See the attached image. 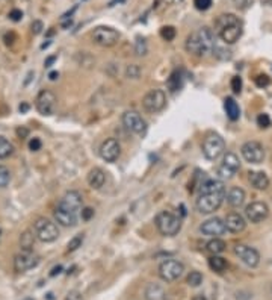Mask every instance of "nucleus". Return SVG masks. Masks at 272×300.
I'll return each instance as SVG.
<instances>
[{
    "mask_svg": "<svg viewBox=\"0 0 272 300\" xmlns=\"http://www.w3.org/2000/svg\"><path fill=\"white\" fill-rule=\"evenodd\" d=\"M227 197L226 184L221 179H207L200 186V196L195 200V208L201 214H212L221 208Z\"/></svg>",
    "mask_w": 272,
    "mask_h": 300,
    "instance_id": "f257e3e1",
    "label": "nucleus"
},
{
    "mask_svg": "<svg viewBox=\"0 0 272 300\" xmlns=\"http://www.w3.org/2000/svg\"><path fill=\"white\" fill-rule=\"evenodd\" d=\"M186 52L194 56H206L215 48V35L209 28H201L192 32L185 42Z\"/></svg>",
    "mask_w": 272,
    "mask_h": 300,
    "instance_id": "f03ea898",
    "label": "nucleus"
},
{
    "mask_svg": "<svg viewBox=\"0 0 272 300\" xmlns=\"http://www.w3.org/2000/svg\"><path fill=\"white\" fill-rule=\"evenodd\" d=\"M216 34L226 44H235L239 41L244 32V24L235 14H223L216 18Z\"/></svg>",
    "mask_w": 272,
    "mask_h": 300,
    "instance_id": "7ed1b4c3",
    "label": "nucleus"
},
{
    "mask_svg": "<svg viewBox=\"0 0 272 300\" xmlns=\"http://www.w3.org/2000/svg\"><path fill=\"white\" fill-rule=\"evenodd\" d=\"M201 150H203V155L209 161H218L226 154V141L220 134L210 132L204 136Z\"/></svg>",
    "mask_w": 272,
    "mask_h": 300,
    "instance_id": "20e7f679",
    "label": "nucleus"
},
{
    "mask_svg": "<svg viewBox=\"0 0 272 300\" xmlns=\"http://www.w3.org/2000/svg\"><path fill=\"white\" fill-rule=\"evenodd\" d=\"M154 224L159 234L163 236H174L182 229V220L170 211L157 212V216L154 217Z\"/></svg>",
    "mask_w": 272,
    "mask_h": 300,
    "instance_id": "39448f33",
    "label": "nucleus"
},
{
    "mask_svg": "<svg viewBox=\"0 0 272 300\" xmlns=\"http://www.w3.org/2000/svg\"><path fill=\"white\" fill-rule=\"evenodd\" d=\"M33 232L36 235V240L41 242H53L56 241L59 236V229L58 224L45 218V217H38L33 223Z\"/></svg>",
    "mask_w": 272,
    "mask_h": 300,
    "instance_id": "423d86ee",
    "label": "nucleus"
},
{
    "mask_svg": "<svg viewBox=\"0 0 272 300\" xmlns=\"http://www.w3.org/2000/svg\"><path fill=\"white\" fill-rule=\"evenodd\" d=\"M165 106H167V94L163 90H159V88L150 90L142 97V108L150 114L160 112Z\"/></svg>",
    "mask_w": 272,
    "mask_h": 300,
    "instance_id": "0eeeda50",
    "label": "nucleus"
},
{
    "mask_svg": "<svg viewBox=\"0 0 272 300\" xmlns=\"http://www.w3.org/2000/svg\"><path fill=\"white\" fill-rule=\"evenodd\" d=\"M58 106V97L50 90H41L35 98V108L41 116H53Z\"/></svg>",
    "mask_w": 272,
    "mask_h": 300,
    "instance_id": "6e6552de",
    "label": "nucleus"
},
{
    "mask_svg": "<svg viewBox=\"0 0 272 300\" xmlns=\"http://www.w3.org/2000/svg\"><path fill=\"white\" fill-rule=\"evenodd\" d=\"M157 272H159V278L162 280L174 282V280H177L183 274L185 266L180 261H177V260H165L163 262H160Z\"/></svg>",
    "mask_w": 272,
    "mask_h": 300,
    "instance_id": "1a4fd4ad",
    "label": "nucleus"
},
{
    "mask_svg": "<svg viewBox=\"0 0 272 300\" xmlns=\"http://www.w3.org/2000/svg\"><path fill=\"white\" fill-rule=\"evenodd\" d=\"M121 122H123L124 128L135 135L144 136L147 134V128H148L147 122L142 118V116L138 111H133V110L126 111L121 117Z\"/></svg>",
    "mask_w": 272,
    "mask_h": 300,
    "instance_id": "9d476101",
    "label": "nucleus"
},
{
    "mask_svg": "<svg viewBox=\"0 0 272 300\" xmlns=\"http://www.w3.org/2000/svg\"><path fill=\"white\" fill-rule=\"evenodd\" d=\"M92 41L101 47H112L120 41V32L111 26H98L92 32Z\"/></svg>",
    "mask_w": 272,
    "mask_h": 300,
    "instance_id": "9b49d317",
    "label": "nucleus"
},
{
    "mask_svg": "<svg viewBox=\"0 0 272 300\" xmlns=\"http://www.w3.org/2000/svg\"><path fill=\"white\" fill-rule=\"evenodd\" d=\"M241 168V162L236 154L233 152H227L223 156V162L218 167V176H220L221 180H229L233 179L236 176V173Z\"/></svg>",
    "mask_w": 272,
    "mask_h": 300,
    "instance_id": "f8f14e48",
    "label": "nucleus"
},
{
    "mask_svg": "<svg viewBox=\"0 0 272 300\" xmlns=\"http://www.w3.org/2000/svg\"><path fill=\"white\" fill-rule=\"evenodd\" d=\"M244 160L250 164H262L265 161V148L259 141H247L241 147Z\"/></svg>",
    "mask_w": 272,
    "mask_h": 300,
    "instance_id": "ddd939ff",
    "label": "nucleus"
},
{
    "mask_svg": "<svg viewBox=\"0 0 272 300\" xmlns=\"http://www.w3.org/2000/svg\"><path fill=\"white\" fill-rule=\"evenodd\" d=\"M39 258L33 254V250H21L18 255L14 258V270L17 273H24L27 270H32L38 266Z\"/></svg>",
    "mask_w": 272,
    "mask_h": 300,
    "instance_id": "4468645a",
    "label": "nucleus"
},
{
    "mask_svg": "<svg viewBox=\"0 0 272 300\" xmlns=\"http://www.w3.org/2000/svg\"><path fill=\"white\" fill-rule=\"evenodd\" d=\"M233 252L245 266H248L251 268L257 267L259 262H260V254L254 247H250L247 244H236L233 247Z\"/></svg>",
    "mask_w": 272,
    "mask_h": 300,
    "instance_id": "2eb2a0df",
    "label": "nucleus"
},
{
    "mask_svg": "<svg viewBox=\"0 0 272 300\" xmlns=\"http://www.w3.org/2000/svg\"><path fill=\"white\" fill-rule=\"evenodd\" d=\"M100 156L103 161L106 162H115L120 155H121V146L118 142V140L115 138H107L101 142L100 146Z\"/></svg>",
    "mask_w": 272,
    "mask_h": 300,
    "instance_id": "dca6fc26",
    "label": "nucleus"
},
{
    "mask_svg": "<svg viewBox=\"0 0 272 300\" xmlns=\"http://www.w3.org/2000/svg\"><path fill=\"white\" fill-rule=\"evenodd\" d=\"M200 232L212 238H220L221 235L227 232V226H226V222L221 220L220 217H212L201 223Z\"/></svg>",
    "mask_w": 272,
    "mask_h": 300,
    "instance_id": "f3484780",
    "label": "nucleus"
},
{
    "mask_svg": "<svg viewBox=\"0 0 272 300\" xmlns=\"http://www.w3.org/2000/svg\"><path fill=\"white\" fill-rule=\"evenodd\" d=\"M82 204H83V198H82V194L76 190H71V191H67L61 200L58 206L65 210V211H70V212H74V214H79V211L82 210Z\"/></svg>",
    "mask_w": 272,
    "mask_h": 300,
    "instance_id": "a211bd4d",
    "label": "nucleus"
},
{
    "mask_svg": "<svg viewBox=\"0 0 272 300\" xmlns=\"http://www.w3.org/2000/svg\"><path fill=\"white\" fill-rule=\"evenodd\" d=\"M269 216V208L265 202H253L245 208V217L251 223H260Z\"/></svg>",
    "mask_w": 272,
    "mask_h": 300,
    "instance_id": "6ab92c4d",
    "label": "nucleus"
},
{
    "mask_svg": "<svg viewBox=\"0 0 272 300\" xmlns=\"http://www.w3.org/2000/svg\"><path fill=\"white\" fill-rule=\"evenodd\" d=\"M53 217H54V220H56L58 224H61L64 228H74L77 224V220H79V214L65 211L59 206H56V210H54Z\"/></svg>",
    "mask_w": 272,
    "mask_h": 300,
    "instance_id": "aec40b11",
    "label": "nucleus"
},
{
    "mask_svg": "<svg viewBox=\"0 0 272 300\" xmlns=\"http://www.w3.org/2000/svg\"><path fill=\"white\" fill-rule=\"evenodd\" d=\"M224 222H226L227 230H230L233 234H241L247 228V220L239 212H230V214H227V217H226Z\"/></svg>",
    "mask_w": 272,
    "mask_h": 300,
    "instance_id": "412c9836",
    "label": "nucleus"
},
{
    "mask_svg": "<svg viewBox=\"0 0 272 300\" xmlns=\"http://www.w3.org/2000/svg\"><path fill=\"white\" fill-rule=\"evenodd\" d=\"M104 182H106V173L100 167H94L88 173V185L92 190H100L101 186H104Z\"/></svg>",
    "mask_w": 272,
    "mask_h": 300,
    "instance_id": "4be33fe9",
    "label": "nucleus"
},
{
    "mask_svg": "<svg viewBox=\"0 0 272 300\" xmlns=\"http://www.w3.org/2000/svg\"><path fill=\"white\" fill-rule=\"evenodd\" d=\"M245 191L239 186H233L229 192H227V202L230 206L233 208H241L245 204Z\"/></svg>",
    "mask_w": 272,
    "mask_h": 300,
    "instance_id": "5701e85b",
    "label": "nucleus"
},
{
    "mask_svg": "<svg viewBox=\"0 0 272 300\" xmlns=\"http://www.w3.org/2000/svg\"><path fill=\"white\" fill-rule=\"evenodd\" d=\"M248 180L256 190H260V191H263L269 186V178L263 172H250Z\"/></svg>",
    "mask_w": 272,
    "mask_h": 300,
    "instance_id": "b1692460",
    "label": "nucleus"
},
{
    "mask_svg": "<svg viewBox=\"0 0 272 300\" xmlns=\"http://www.w3.org/2000/svg\"><path fill=\"white\" fill-rule=\"evenodd\" d=\"M145 300H165L167 292L159 284H150L145 288Z\"/></svg>",
    "mask_w": 272,
    "mask_h": 300,
    "instance_id": "393cba45",
    "label": "nucleus"
},
{
    "mask_svg": "<svg viewBox=\"0 0 272 300\" xmlns=\"http://www.w3.org/2000/svg\"><path fill=\"white\" fill-rule=\"evenodd\" d=\"M224 110H226V114L227 117L232 120V122H238L239 117H241V110H239V105L238 102L233 98V97H227L224 100Z\"/></svg>",
    "mask_w": 272,
    "mask_h": 300,
    "instance_id": "a878e982",
    "label": "nucleus"
},
{
    "mask_svg": "<svg viewBox=\"0 0 272 300\" xmlns=\"http://www.w3.org/2000/svg\"><path fill=\"white\" fill-rule=\"evenodd\" d=\"M226 248H227V244L221 238H212L206 244V250H207L210 255H220V254L226 252Z\"/></svg>",
    "mask_w": 272,
    "mask_h": 300,
    "instance_id": "bb28decb",
    "label": "nucleus"
},
{
    "mask_svg": "<svg viewBox=\"0 0 272 300\" xmlns=\"http://www.w3.org/2000/svg\"><path fill=\"white\" fill-rule=\"evenodd\" d=\"M209 267H210L213 272H216V273H223V272L227 270L229 264H227V261H226L223 256H220V255H212V256L209 258Z\"/></svg>",
    "mask_w": 272,
    "mask_h": 300,
    "instance_id": "cd10ccee",
    "label": "nucleus"
},
{
    "mask_svg": "<svg viewBox=\"0 0 272 300\" xmlns=\"http://www.w3.org/2000/svg\"><path fill=\"white\" fill-rule=\"evenodd\" d=\"M12 154H14V144L8 138L0 135V160H6Z\"/></svg>",
    "mask_w": 272,
    "mask_h": 300,
    "instance_id": "c85d7f7f",
    "label": "nucleus"
},
{
    "mask_svg": "<svg viewBox=\"0 0 272 300\" xmlns=\"http://www.w3.org/2000/svg\"><path fill=\"white\" fill-rule=\"evenodd\" d=\"M35 240H36L35 232H32V230H26V232H23V235L20 236V246H21V250H33Z\"/></svg>",
    "mask_w": 272,
    "mask_h": 300,
    "instance_id": "c756f323",
    "label": "nucleus"
},
{
    "mask_svg": "<svg viewBox=\"0 0 272 300\" xmlns=\"http://www.w3.org/2000/svg\"><path fill=\"white\" fill-rule=\"evenodd\" d=\"M180 86H182V74L180 72H174L168 79V88L171 92H176L180 90Z\"/></svg>",
    "mask_w": 272,
    "mask_h": 300,
    "instance_id": "7c9ffc66",
    "label": "nucleus"
},
{
    "mask_svg": "<svg viewBox=\"0 0 272 300\" xmlns=\"http://www.w3.org/2000/svg\"><path fill=\"white\" fill-rule=\"evenodd\" d=\"M11 182V172L8 167L0 166V188H6Z\"/></svg>",
    "mask_w": 272,
    "mask_h": 300,
    "instance_id": "2f4dec72",
    "label": "nucleus"
},
{
    "mask_svg": "<svg viewBox=\"0 0 272 300\" xmlns=\"http://www.w3.org/2000/svg\"><path fill=\"white\" fill-rule=\"evenodd\" d=\"M203 282V274L200 272H191L186 278V284L189 286H200Z\"/></svg>",
    "mask_w": 272,
    "mask_h": 300,
    "instance_id": "473e14b6",
    "label": "nucleus"
},
{
    "mask_svg": "<svg viewBox=\"0 0 272 300\" xmlns=\"http://www.w3.org/2000/svg\"><path fill=\"white\" fill-rule=\"evenodd\" d=\"M176 35H177V32L173 26H163L160 29V36L165 41H173L176 38Z\"/></svg>",
    "mask_w": 272,
    "mask_h": 300,
    "instance_id": "72a5a7b5",
    "label": "nucleus"
},
{
    "mask_svg": "<svg viewBox=\"0 0 272 300\" xmlns=\"http://www.w3.org/2000/svg\"><path fill=\"white\" fill-rule=\"evenodd\" d=\"M82 242H83V235L79 234V235L73 236V238L68 241L67 250H68V252H74V250H77L79 247H82Z\"/></svg>",
    "mask_w": 272,
    "mask_h": 300,
    "instance_id": "f704fd0d",
    "label": "nucleus"
},
{
    "mask_svg": "<svg viewBox=\"0 0 272 300\" xmlns=\"http://www.w3.org/2000/svg\"><path fill=\"white\" fill-rule=\"evenodd\" d=\"M147 42H145V40L144 38H138L136 40V44H135V52H136V55L138 56H144V55H147Z\"/></svg>",
    "mask_w": 272,
    "mask_h": 300,
    "instance_id": "c9c22d12",
    "label": "nucleus"
},
{
    "mask_svg": "<svg viewBox=\"0 0 272 300\" xmlns=\"http://www.w3.org/2000/svg\"><path fill=\"white\" fill-rule=\"evenodd\" d=\"M126 76H127L129 79H139V76H141V68H139V66H136V64L129 66V67L126 68Z\"/></svg>",
    "mask_w": 272,
    "mask_h": 300,
    "instance_id": "e433bc0d",
    "label": "nucleus"
},
{
    "mask_svg": "<svg viewBox=\"0 0 272 300\" xmlns=\"http://www.w3.org/2000/svg\"><path fill=\"white\" fill-rule=\"evenodd\" d=\"M257 124H259L262 129L269 128V126H271V117H269L268 114H265V112L259 114V117H257Z\"/></svg>",
    "mask_w": 272,
    "mask_h": 300,
    "instance_id": "4c0bfd02",
    "label": "nucleus"
},
{
    "mask_svg": "<svg viewBox=\"0 0 272 300\" xmlns=\"http://www.w3.org/2000/svg\"><path fill=\"white\" fill-rule=\"evenodd\" d=\"M254 82H256V85H257L259 88H265V86H268V85L271 84V79H269V76H266V74H259V76L254 78Z\"/></svg>",
    "mask_w": 272,
    "mask_h": 300,
    "instance_id": "58836bf2",
    "label": "nucleus"
},
{
    "mask_svg": "<svg viewBox=\"0 0 272 300\" xmlns=\"http://www.w3.org/2000/svg\"><path fill=\"white\" fill-rule=\"evenodd\" d=\"M194 5L198 11H207L212 6V0H194Z\"/></svg>",
    "mask_w": 272,
    "mask_h": 300,
    "instance_id": "ea45409f",
    "label": "nucleus"
},
{
    "mask_svg": "<svg viewBox=\"0 0 272 300\" xmlns=\"http://www.w3.org/2000/svg\"><path fill=\"white\" fill-rule=\"evenodd\" d=\"M232 90L235 94H241L242 91V79L239 76H233L232 78Z\"/></svg>",
    "mask_w": 272,
    "mask_h": 300,
    "instance_id": "a19ab883",
    "label": "nucleus"
},
{
    "mask_svg": "<svg viewBox=\"0 0 272 300\" xmlns=\"http://www.w3.org/2000/svg\"><path fill=\"white\" fill-rule=\"evenodd\" d=\"M80 217L83 222H89L92 217H94V210L92 208H82V212H80Z\"/></svg>",
    "mask_w": 272,
    "mask_h": 300,
    "instance_id": "79ce46f5",
    "label": "nucleus"
},
{
    "mask_svg": "<svg viewBox=\"0 0 272 300\" xmlns=\"http://www.w3.org/2000/svg\"><path fill=\"white\" fill-rule=\"evenodd\" d=\"M29 148L32 150V152H38V150L41 148V140L39 138H32L29 141Z\"/></svg>",
    "mask_w": 272,
    "mask_h": 300,
    "instance_id": "37998d69",
    "label": "nucleus"
},
{
    "mask_svg": "<svg viewBox=\"0 0 272 300\" xmlns=\"http://www.w3.org/2000/svg\"><path fill=\"white\" fill-rule=\"evenodd\" d=\"M9 18H11L12 22H20V20L23 18V12H21L20 10H12V11L9 12Z\"/></svg>",
    "mask_w": 272,
    "mask_h": 300,
    "instance_id": "c03bdc74",
    "label": "nucleus"
},
{
    "mask_svg": "<svg viewBox=\"0 0 272 300\" xmlns=\"http://www.w3.org/2000/svg\"><path fill=\"white\" fill-rule=\"evenodd\" d=\"M65 300H83V296L79 291H70L65 297Z\"/></svg>",
    "mask_w": 272,
    "mask_h": 300,
    "instance_id": "a18cd8bd",
    "label": "nucleus"
},
{
    "mask_svg": "<svg viewBox=\"0 0 272 300\" xmlns=\"http://www.w3.org/2000/svg\"><path fill=\"white\" fill-rule=\"evenodd\" d=\"M15 134H17L18 138H26V136L29 135V129L24 128V126H20V128L15 129Z\"/></svg>",
    "mask_w": 272,
    "mask_h": 300,
    "instance_id": "49530a36",
    "label": "nucleus"
},
{
    "mask_svg": "<svg viewBox=\"0 0 272 300\" xmlns=\"http://www.w3.org/2000/svg\"><path fill=\"white\" fill-rule=\"evenodd\" d=\"M41 30H42V23H41L39 20L33 22V23H32V32H33L35 35H38V34H41Z\"/></svg>",
    "mask_w": 272,
    "mask_h": 300,
    "instance_id": "de8ad7c7",
    "label": "nucleus"
},
{
    "mask_svg": "<svg viewBox=\"0 0 272 300\" xmlns=\"http://www.w3.org/2000/svg\"><path fill=\"white\" fill-rule=\"evenodd\" d=\"M56 60H58V56H56V55H53V56H48V58L45 60L44 66H45V67H50V66H51V64H53L54 61H56Z\"/></svg>",
    "mask_w": 272,
    "mask_h": 300,
    "instance_id": "09e8293b",
    "label": "nucleus"
},
{
    "mask_svg": "<svg viewBox=\"0 0 272 300\" xmlns=\"http://www.w3.org/2000/svg\"><path fill=\"white\" fill-rule=\"evenodd\" d=\"M61 272H62V267H61V266H58V267H54V268L51 270L50 276H56V274H59Z\"/></svg>",
    "mask_w": 272,
    "mask_h": 300,
    "instance_id": "8fccbe9b",
    "label": "nucleus"
},
{
    "mask_svg": "<svg viewBox=\"0 0 272 300\" xmlns=\"http://www.w3.org/2000/svg\"><path fill=\"white\" fill-rule=\"evenodd\" d=\"M58 76H59V73H56V72H51V73L48 74V78H50L51 80H54V79H56Z\"/></svg>",
    "mask_w": 272,
    "mask_h": 300,
    "instance_id": "3c124183",
    "label": "nucleus"
},
{
    "mask_svg": "<svg viewBox=\"0 0 272 300\" xmlns=\"http://www.w3.org/2000/svg\"><path fill=\"white\" fill-rule=\"evenodd\" d=\"M27 110H29V105H27V104L20 105V111H21V112H24V111H27Z\"/></svg>",
    "mask_w": 272,
    "mask_h": 300,
    "instance_id": "603ef678",
    "label": "nucleus"
},
{
    "mask_svg": "<svg viewBox=\"0 0 272 300\" xmlns=\"http://www.w3.org/2000/svg\"><path fill=\"white\" fill-rule=\"evenodd\" d=\"M192 300H207V298H206L204 296H195V297H194Z\"/></svg>",
    "mask_w": 272,
    "mask_h": 300,
    "instance_id": "864d4df0",
    "label": "nucleus"
}]
</instances>
